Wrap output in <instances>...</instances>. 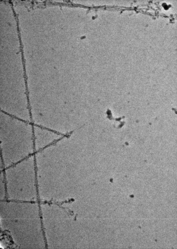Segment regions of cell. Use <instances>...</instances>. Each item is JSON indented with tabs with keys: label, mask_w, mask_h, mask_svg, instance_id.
Listing matches in <instances>:
<instances>
[{
	"label": "cell",
	"mask_w": 177,
	"mask_h": 249,
	"mask_svg": "<svg viewBox=\"0 0 177 249\" xmlns=\"http://www.w3.org/2000/svg\"><path fill=\"white\" fill-rule=\"evenodd\" d=\"M3 170L7 192L38 191L34 154Z\"/></svg>",
	"instance_id": "obj_1"
}]
</instances>
